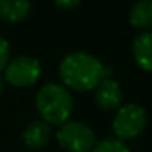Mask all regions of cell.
<instances>
[{
  "label": "cell",
  "mask_w": 152,
  "mask_h": 152,
  "mask_svg": "<svg viewBox=\"0 0 152 152\" xmlns=\"http://www.w3.org/2000/svg\"><path fill=\"white\" fill-rule=\"evenodd\" d=\"M111 69L106 67L98 57L83 51H74L64 56L59 64V77L67 90L88 92L103 79H108Z\"/></svg>",
  "instance_id": "6da1fadb"
},
{
  "label": "cell",
  "mask_w": 152,
  "mask_h": 152,
  "mask_svg": "<svg viewBox=\"0 0 152 152\" xmlns=\"http://www.w3.org/2000/svg\"><path fill=\"white\" fill-rule=\"evenodd\" d=\"M36 110L41 121L49 126H61L70 118L74 100L70 92L61 83L49 82L43 85L36 93Z\"/></svg>",
  "instance_id": "7a4b0ae2"
},
{
  "label": "cell",
  "mask_w": 152,
  "mask_h": 152,
  "mask_svg": "<svg viewBox=\"0 0 152 152\" xmlns=\"http://www.w3.org/2000/svg\"><path fill=\"white\" fill-rule=\"evenodd\" d=\"M147 124V115L145 110L137 103H128L116 110L113 118V132L119 141H129L136 139Z\"/></svg>",
  "instance_id": "3957f363"
},
{
  "label": "cell",
  "mask_w": 152,
  "mask_h": 152,
  "mask_svg": "<svg viewBox=\"0 0 152 152\" xmlns=\"http://www.w3.org/2000/svg\"><path fill=\"white\" fill-rule=\"evenodd\" d=\"M56 141L67 152H90L96 139L93 129L85 123L67 119L57 129Z\"/></svg>",
  "instance_id": "277c9868"
},
{
  "label": "cell",
  "mask_w": 152,
  "mask_h": 152,
  "mask_svg": "<svg viewBox=\"0 0 152 152\" xmlns=\"http://www.w3.org/2000/svg\"><path fill=\"white\" fill-rule=\"evenodd\" d=\"M41 77V64L31 56H18L8 61L4 69V80L12 87H30Z\"/></svg>",
  "instance_id": "5b68a950"
},
{
  "label": "cell",
  "mask_w": 152,
  "mask_h": 152,
  "mask_svg": "<svg viewBox=\"0 0 152 152\" xmlns=\"http://www.w3.org/2000/svg\"><path fill=\"white\" fill-rule=\"evenodd\" d=\"M123 102V90L118 80L111 79H103L98 85L95 87V103L100 110L103 111H113L121 106Z\"/></svg>",
  "instance_id": "8992f818"
},
{
  "label": "cell",
  "mask_w": 152,
  "mask_h": 152,
  "mask_svg": "<svg viewBox=\"0 0 152 152\" xmlns=\"http://www.w3.org/2000/svg\"><path fill=\"white\" fill-rule=\"evenodd\" d=\"M21 137H23V142L28 149H33V151L41 149L51 139V126L41 119H34L33 123L26 126Z\"/></svg>",
  "instance_id": "52a82bcc"
},
{
  "label": "cell",
  "mask_w": 152,
  "mask_h": 152,
  "mask_svg": "<svg viewBox=\"0 0 152 152\" xmlns=\"http://www.w3.org/2000/svg\"><path fill=\"white\" fill-rule=\"evenodd\" d=\"M31 12L30 0H0V20L5 23L23 21Z\"/></svg>",
  "instance_id": "ba28073f"
},
{
  "label": "cell",
  "mask_w": 152,
  "mask_h": 152,
  "mask_svg": "<svg viewBox=\"0 0 152 152\" xmlns=\"http://www.w3.org/2000/svg\"><path fill=\"white\" fill-rule=\"evenodd\" d=\"M151 44H152L151 31H142V33H139L134 38V43H132V56H134V61L145 72H149L152 69Z\"/></svg>",
  "instance_id": "9c48e42d"
},
{
  "label": "cell",
  "mask_w": 152,
  "mask_h": 152,
  "mask_svg": "<svg viewBox=\"0 0 152 152\" xmlns=\"http://www.w3.org/2000/svg\"><path fill=\"white\" fill-rule=\"evenodd\" d=\"M129 23L137 30L147 31L152 25V0H137L129 10Z\"/></svg>",
  "instance_id": "30bf717a"
},
{
  "label": "cell",
  "mask_w": 152,
  "mask_h": 152,
  "mask_svg": "<svg viewBox=\"0 0 152 152\" xmlns=\"http://www.w3.org/2000/svg\"><path fill=\"white\" fill-rule=\"evenodd\" d=\"M90 152H131L123 141L116 137H105L100 142H95Z\"/></svg>",
  "instance_id": "8fae6325"
},
{
  "label": "cell",
  "mask_w": 152,
  "mask_h": 152,
  "mask_svg": "<svg viewBox=\"0 0 152 152\" xmlns=\"http://www.w3.org/2000/svg\"><path fill=\"white\" fill-rule=\"evenodd\" d=\"M8 61H10V46L4 36H0V72L5 69Z\"/></svg>",
  "instance_id": "7c38bea8"
},
{
  "label": "cell",
  "mask_w": 152,
  "mask_h": 152,
  "mask_svg": "<svg viewBox=\"0 0 152 152\" xmlns=\"http://www.w3.org/2000/svg\"><path fill=\"white\" fill-rule=\"evenodd\" d=\"M80 2H82V0H54V4L59 8H62V10H72V8H75L77 5L80 4Z\"/></svg>",
  "instance_id": "4fadbf2b"
},
{
  "label": "cell",
  "mask_w": 152,
  "mask_h": 152,
  "mask_svg": "<svg viewBox=\"0 0 152 152\" xmlns=\"http://www.w3.org/2000/svg\"><path fill=\"white\" fill-rule=\"evenodd\" d=\"M5 80H4V77H2V75H0V93H2V90H4V85H5Z\"/></svg>",
  "instance_id": "5bb4252c"
}]
</instances>
